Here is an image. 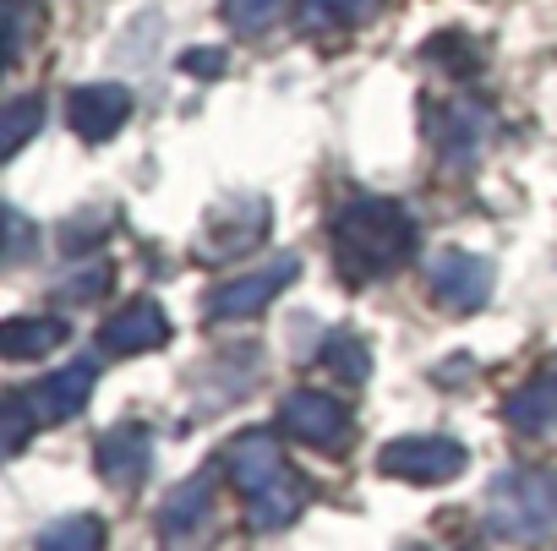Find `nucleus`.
Returning a JSON list of instances; mask_svg holds the SVG:
<instances>
[{
  "instance_id": "obj_26",
  "label": "nucleus",
  "mask_w": 557,
  "mask_h": 551,
  "mask_svg": "<svg viewBox=\"0 0 557 551\" xmlns=\"http://www.w3.org/2000/svg\"><path fill=\"white\" fill-rule=\"evenodd\" d=\"M39 12H45V0H7V66H17L23 39H28V23Z\"/></svg>"
},
{
  "instance_id": "obj_6",
  "label": "nucleus",
  "mask_w": 557,
  "mask_h": 551,
  "mask_svg": "<svg viewBox=\"0 0 557 551\" xmlns=\"http://www.w3.org/2000/svg\"><path fill=\"white\" fill-rule=\"evenodd\" d=\"M426 137H432V153L448 159L454 170L475 164L492 142V115L481 104H437L426 110Z\"/></svg>"
},
{
  "instance_id": "obj_1",
  "label": "nucleus",
  "mask_w": 557,
  "mask_h": 551,
  "mask_svg": "<svg viewBox=\"0 0 557 551\" xmlns=\"http://www.w3.org/2000/svg\"><path fill=\"white\" fill-rule=\"evenodd\" d=\"M416 256V218L394 197H350L334 224V262L345 285H377Z\"/></svg>"
},
{
  "instance_id": "obj_19",
  "label": "nucleus",
  "mask_w": 557,
  "mask_h": 551,
  "mask_svg": "<svg viewBox=\"0 0 557 551\" xmlns=\"http://www.w3.org/2000/svg\"><path fill=\"white\" fill-rule=\"evenodd\" d=\"M323 366H329L339 383L361 388V383L372 377V350H367L361 334H329V339H323Z\"/></svg>"
},
{
  "instance_id": "obj_14",
  "label": "nucleus",
  "mask_w": 557,
  "mask_h": 551,
  "mask_svg": "<svg viewBox=\"0 0 557 551\" xmlns=\"http://www.w3.org/2000/svg\"><path fill=\"white\" fill-rule=\"evenodd\" d=\"M213 491H219V469H197L191 480H181V486L164 497V508H159V535H164V540L197 535V529L208 524V513H213Z\"/></svg>"
},
{
  "instance_id": "obj_17",
  "label": "nucleus",
  "mask_w": 557,
  "mask_h": 551,
  "mask_svg": "<svg viewBox=\"0 0 557 551\" xmlns=\"http://www.w3.org/2000/svg\"><path fill=\"white\" fill-rule=\"evenodd\" d=\"M301 508H307V480L285 475L278 486L246 497V524H251V529H285V524H296Z\"/></svg>"
},
{
  "instance_id": "obj_10",
  "label": "nucleus",
  "mask_w": 557,
  "mask_h": 551,
  "mask_svg": "<svg viewBox=\"0 0 557 551\" xmlns=\"http://www.w3.org/2000/svg\"><path fill=\"white\" fill-rule=\"evenodd\" d=\"M94 388H99V361H94V355H83V361H72V366L50 372L39 388H28V404H34L39 426H45V421H50V426H61V421H72L77 410H88Z\"/></svg>"
},
{
  "instance_id": "obj_20",
  "label": "nucleus",
  "mask_w": 557,
  "mask_h": 551,
  "mask_svg": "<svg viewBox=\"0 0 557 551\" xmlns=\"http://www.w3.org/2000/svg\"><path fill=\"white\" fill-rule=\"evenodd\" d=\"M377 12V0H301V28L323 34V28H345Z\"/></svg>"
},
{
  "instance_id": "obj_25",
  "label": "nucleus",
  "mask_w": 557,
  "mask_h": 551,
  "mask_svg": "<svg viewBox=\"0 0 557 551\" xmlns=\"http://www.w3.org/2000/svg\"><path fill=\"white\" fill-rule=\"evenodd\" d=\"M0 421H7V453H23L28 448V431H34V404H28V393H12L7 404H0Z\"/></svg>"
},
{
  "instance_id": "obj_22",
  "label": "nucleus",
  "mask_w": 557,
  "mask_h": 551,
  "mask_svg": "<svg viewBox=\"0 0 557 551\" xmlns=\"http://www.w3.org/2000/svg\"><path fill=\"white\" fill-rule=\"evenodd\" d=\"M278 7H285V0H224V17H230L235 34H262V28H273Z\"/></svg>"
},
{
  "instance_id": "obj_27",
  "label": "nucleus",
  "mask_w": 557,
  "mask_h": 551,
  "mask_svg": "<svg viewBox=\"0 0 557 551\" xmlns=\"http://www.w3.org/2000/svg\"><path fill=\"white\" fill-rule=\"evenodd\" d=\"M224 50H186L181 55V72H191V77H224Z\"/></svg>"
},
{
  "instance_id": "obj_3",
  "label": "nucleus",
  "mask_w": 557,
  "mask_h": 551,
  "mask_svg": "<svg viewBox=\"0 0 557 551\" xmlns=\"http://www.w3.org/2000/svg\"><path fill=\"white\" fill-rule=\"evenodd\" d=\"M470 464V453L454 437H394L377 453V469L388 480H410V486H448L459 480Z\"/></svg>"
},
{
  "instance_id": "obj_24",
  "label": "nucleus",
  "mask_w": 557,
  "mask_h": 551,
  "mask_svg": "<svg viewBox=\"0 0 557 551\" xmlns=\"http://www.w3.org/2000/svg\"><path fill=\"white\" fill-rule=\"evenodd\" d=\"M110 279H115V267H110V262H94V267H77L72 285H61L55 296H61V301H99V296L110 290Z\"/></svg>"
},
{
  "instance_id": "obj_9",
  "label": "nucleus",
  "mask_w": 557,
  "mask_h": 551,
  "mask_svg": "<svg viewBox=\"0 0 557 551\" xmlns=\"http://www.w3.org/2000/svg\"><path fill=\"white\" fill-rule=\"evenodd\" d=\"M224 475L240 497H257V491L278 486L290 469H285V453H278V442L268 431H240L224 442Z\"/></svg>"
},
{
  "instance_id": "obj_7",
  "label": "nucleus",
  "mask_w": 557,
  "mask_h": 551,
  "mask_svg": "<svg viewBox=\"0 0 557 551\" xmlns=\"http://www.w3.org/2000/svg\"><path fill=\"white\" fill-rule=\"evenodd\" d=\"M426 279H432V301L448 306V312H475L492 301V262L486 256H470V251H437L432 267H426Z\"/></svg>"
},
{
  "instance_id": "obj_2",
  "label": "nucleus",
  "mask_w": 557,
  "mask_h": 551,
  "mask_svg": "<svg viewBox=\"0 0 557 551\" xmlns=\"http://www.w3.org/2000/svg\"><path fill=\"white\" fill-rule=\"evenodd\" d=\"M486 529L513 546L557 535V469H503L486 491Z\"/></svg>"
},
{
  "instance_id": "obj_11",
  "label": "nucleus",
  "mask_w": 557,
  "mask_h": 551,
  "mask_svg": "<svg viewBox=\"0 0 557 551\" xmlns=\"http://www.w3.org/2000/svg\"><path fill=\"white\" fill-rule=\"evenodd\" d=\"M94 464H99V475L110 486H143L148 469H153V437H148V426H137V421L110 426L99 437V448H94Z\"/></svg>"
},
{
  "instance_id": "obj_4",
  "label": "nucleus",
  "mask_w": 557,
  "mask_h": 551,
  "mask_svg": "<svg viewBox=\"0 0 557 551\" xmlns=\"http://www.w3.org/2000/svg\"><path fill=\"white\" fill-rule=\"evenodd\" d=\"M268 218H273L268 197H230V202H219L208 213L202 240H197V256L202 262H235V256H246L268 235Z\"/></svg>"
},
{
  "instance_id": "obj_16",
  "label": "nucleus",
  "mask_w": 557,
  "mask_h": 551,
  "mask_svg": "<svg viewBox=\"0 0 557 551\" xmlns=\"http://www.w3.org/2000/svg\"><path fill=\"white\" fill-rule=\"evenodd\" d=\"M66 323L61 317H12L7 328H0V355L7 361H45L50 350L66 345Z\"/></svg>"
},
{
  "instance_id": "obj_23",
  "label": "nucleus",
  "mask_w": 557,
  "mask_h": 551,
  "mask_svg": "<svg viewBox=\"0 0 557 551\" xmlns=\"http://www.w3.org/2000/svg\"><path fill=\"white\" fill-rule=\"evenodd\" d=\"M426 55L443 61L448 72H475V66H481V50H475L465 34H437V39L426 45Z\"/></svg>"
},
{
  "instance_id": "obj_15",
  "label": "nucleus",
  "mask_w": 557,
  "mask_h": 551,
  "mask_svg": "<svg viewBox=\"0 0 557 551\" xmlns=\"http://www.w3.org/2000/svg\"><path fill=\"white\" fill-rule=\"evenodd\" d=\"M503 415H508V426L513 431H530V437H541V431H557V355L503 404Z\"/></svg>"
},
{
  "instance_id": "obj_12",
  "label": "nucleus",
  "mask_w": 557,
  "mask_h": 551,
  "mask_svg": "<svg viewBox=\"0 0 557 551\" xmlns=\"http://www.w3.org/2000/svg\"><path fill=\"white\" fill-rule=\"evenodd\" d=\"M99 345H104L110 355H148V350L170 345V317H164V306H159V301L137 296V301H126V306L104 323Z\"/></svg>"
},
{
  "instance_id": "obj_8",
  "label": "nucleus",
  "mask_w": 557,
  "mask_h": 551,
  "mask_svg": "<svg viewBox=\"0 0 557 551\" xmlns=\"http://www.w3.org/2000/svg\"><path fill=\"white\" fill-rule=\"evenodd\" d=\"M278 421H285V431L307 448H339L350 437V410L334 393H318V388H296L285 399V410H278Z\"/></svg>"
},
{
  "instance_id": "obj_5",
  "label": "nucleus",
  "mask_w": 557,
  "mask_h": 551,
  "mask_svg": "<svg viewBox=\"0 0 557 551\" xmlns=\"http://www.w3.org/2000/svg\"><path fill=\"white\" fill-rule=\"evenodd\" d=\"M296 273H301V256L278 251L273 262L240 273V279H224V285L208 296V312H213V317H257L268 301H278V296L296 285Z\"/></svg>"
},
{
  "instance_id": "obj_13",
  "label": "nucleus",
  "mask_w": 557,
  "mask_h": 551,
  "mask_svg": "<svg viewBox=\"0 0 557 551\" xmlns=\"http://www.w3.org/2000/svg\"><path fill=\"white\" fill-rule=\"evenodd\" d=\"M66 115H72V132L83 142H110L132 121V93L115 88V83H94V88H77L72 93Z\"/></svg>"
},
{
  "instance_id": "obj_21",
  "label": "nucleus",
  "mask_w": 557,
  "mask_h": 551,
  "mask_svg": "<svg viewBox=\"0 0 557 551\" xmlns=\"http://www.w3.org/2000/svg\"><path fill=\"white\" fill-rule=\"evenodd\" d=\"M39 126H45V99H34V93L28 99H12L7 104V126H0V153H7V159L23 153Z\"/></svg>"
},
{
  "instance_id": "obj_18",
  "label": "nucleus",
  "mask_w": 557,
  "mask_h": 551,
  "mask_svg": "<svg viewBox=\"0 0 557 551\" xmlns=\"http://www.w3.org/2000/svg\"><path fill=\"white\" fill-rule=\"evenodd\" d=\"M34 551H104V518L99 513H72V518H55Z\"/></svg>"
}]
</instances>
